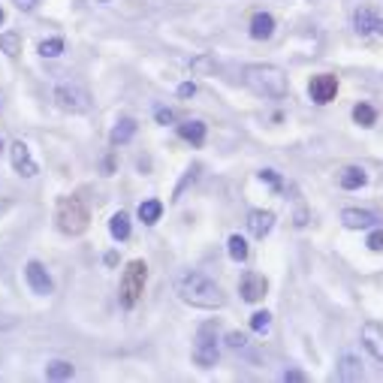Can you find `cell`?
I'll return each instance as SVG.
<instances>
[{"label": "cell", "mask_w": 383, "mask_h": 383, "mask_svg": "<svg viewBox=\"0 0 383 383\" xmlns=\"http://www.w3.org/2000/svg\"><path fill=\"white\" fill-rule=\"evenodd\" d=\"M362 344H365V350L378 359V362H383V323L369 320V323L362 326Z\"/></svg>", "instance_id": "10"}, {"label": "cell", "mask_w": 383, "mask_h": 383, "mask_svg": "<svg viewBox=\"0 0 383 383\" xmlns=\"http://www.w3.org/2000/svg\"><path fill=\"white\" fill-rule=\"evenodd\" d=\"M227 251H229V259H235V263H244V259H248V242H244L242 235H229Z\"/></svg>", "instance_id": "23"}, {"label": "cell", "mask_w": 383, "mask_h": 383, "mask_svg": "<svg viewBox=\"0 0 383 383\" xmlns=\"http://www.w3.org/2000/svg\"><path fill=\"white\" fill-rule=\"evenodd\" d=\"M284 380H287V383H302V380H305V374H302V371H296V369H287V371H284Z\"/></svg>", "instance_id": "32"}, {"label": "cell", "mask_w": 383, "mask_h": 383, "mask_svg": "<svg viewBox=\"0 0 383 383\" xmlns=\"http://www.w3.org/2000/svg\"><path fill=\"white\" fill-rule=\"evenodd\" d=\"M0 151H3V139H0Z\"/></svg>", "instance_id": "36"}, {"label": "cell", "mask_w": 383, "mask_h": 383, "mask_svg": "<svg viewBox=\"0 0 383 383\" xmlns=\"http://www.w3.org/2000/svg\"><path fill=\"white\" fill-rule=\"evenodd\" d=\"M0 21H3V10H0Z\"/></svg>", "instance_id": "37"}, {"label": "cell", "mask_w": 383, "mask_h": 383, "mask_svg": "<svg viewBox=\"0 0 383 383\" xmlns=\"http://www.w3.org/2000/svg\"><path fill=\"white\" fill-rule=\"evenodd\" d=\"M251 329H254L257 335H269V329H272V314H269V311L251 314Z\"/></svg>", "instance_id": "26"}, {"label": "cell", "mask_w": 383, "mask_h": 383, "mask_svg": "<svg viewBox=\"0 0 383 383\" xmlns=\"http://www.w3.org/2000/svg\"><path fill=\"white\" fill-rule=\"evenodd\" d=\"M73 374H76V369H73V362H67V359H55V362L45 365V378L49 380H70Z\"/></svg>", "instance_id": "20"}, {"label": "cell", "mask_w": 383, "mask_h": 383, "mask_svg": "<svg viewBox=\"0 0 383 383\" xmlns=\"http://www.w3.org/2000/svg\"><path fill=\"white\" fill-rule=\"evenodd\" d=\"M259 178H263V181H269V185H272L275 190H281V175L275 172V170H263V172H259Z\"/></svg>", "instance_id": "30"}, {"label": "cell", "mask_w": 383, "mask_h": 383, "mask_svg": "<svg viewBox=\"0 0 383 383\" xmlns=\"http://www.w3.org/2000/svg\"><path fill=\"white\" fill-rule=\"evenodd\" d=\"M227 347L244 350V347H248V335H244V332H229V335H227Z\"/></svg>", "instance_id": "29"}, {"label": "cell", "mask_w": 383, "mask_h": 383, "mask_svg": "<svg viewBox=\"0 0 383 383\" xmlns=\"http://www.w3.org/2000/svg\"><path fill=\"white\" fill-rule=\"evenodd\" d=\"M194 94H196L194 82H185V85H178V97H194Z\"/></svg>", "instance_id": "33"}, {"label": "cell", "mask_w": 383, "mask_h": 383, "mask_svg": "<svg viewBox=\"0 0 383 383\" xmlns=\"http://www.w3.org/2000/svg\"><path fill=\"white\" fill-rule=\"evenodd\" d=\"M365 244H369L371 251H383V229H378V233H371V235H369V242H365Z\"/></svg>", "instance_id": "31"}, {"label": "cell", "mask_w": 383, "mask_h": 383, "mask_svg": "<svg viewBox=\"0 0 383 383\" xmlns=\"http://www.w3.org/2000/svg\"><path fill=\"white\" fill-rule=\"evenodd\" d=\"M40 55H43V58H58V55H64V40H60V36L43 40V43H40Z\"/></svg>", "instance_id": "27"}, {"label": "cell", "mask_w": 383, "mask_h": 383, "mask_svg": "<svg viewBox=\"0 0 383 383\" xmlns=\"http://www.w3.org/2000/svg\"><path fill=\"white\" fill-rule=\"evenodd\" d=\"M242 76H244V85L254 91V94L281 100V97H287V91H290L287 73L281 70V67H272V64H251V67H244Z\"/></svg>", "instance_id": "2"}, {"label": "cell", "mask_w": 383, "mask_h": 383, "mask_svg": "<svg viewBox=\"0 0 383 383\" xmlns=\"http://www.w3.org/2000/svg\"><path fill=\"white\" fill-rule=\"evenodd\" d=\"M25 278H27V287L34 290L36 296H49V293H55L51 275L45 272V266L40 263V259H27V266H25Z\"/></svg>", "instance_id": "7"}, {"label": "cell", "mask_w": 383, "mask_h": 383, "mask_svg": "<svg viewBox=\"0 0 383 383\" xmlns=\"http://www.w3.org/2000/svg\"><path fill=\"white\" fill-rule=\"evenodd\" d=\"M145 281H148V266L142 263V259H130L124 275H121V308L133 311L136 305H139V299L145 293Z\"/></svg>", "instance_id": "4"}, {"label": "cell", "mask_w": 383, "mask_h": 383, "mask_svg": "<svg viewBox=\"0 0 383 383\" xmlns=\"http://www.w3.org/2000/svg\"><path fill=\"white\" fill-rule=\"evenodd\" d=\"M160 214H163V202H160V199H145L139 205V220L145 227H154L160 220Z\"/></svg>", "instance_id": "18"}, {"label": "cell", "mask_w": 383, "mask_h": 383, "mask_svg": "<svg viewBox=\"0 0 383 383\" xmlns=\"http://www.w3.org/2000/svg\"><path fill=\"white\" fill-rule=\"evenodd\" d=\"M10 157H12V170L21 175V178H34L36 172H40V166H36V160L30 157V148L25 142H12L10 145Z\"/></svg>", "instance_id": "8"}, {"label": "cell", "mask_w": 383, "mask_h": 383, "mask_svg": "<svg viewBox=\"0 0 383 383\" xmlns=\"http://www.w3.org/2000/svg\"><path fill=\"white\" fill-rule=\"evenodd\" d=\"M220 356V344H218V326L214 323H202L194 341V362L199 369H211Z\"/></svg>", "instance_id": "5"}, {"label": "cell", "mask_w": 383, "mask_h": 383, "mask_svg": "<svg viewBox=\"0 0 383 383\" xmlns=\"http://www.w3.org/2000/svg\"><path fill=\"white\" fill-rule=\"evenodd\" d=\"M175 293L185 305H194V308H205V311H218L227 305L224 290L214 284L211 278L199 272H185L178 281H175Z\"/></svg>", "instance_id": "1"}, {"label": "cell", "mask_w": 383, "mask_h": 383, "mask_svg": "<svg viewBox=\"0 0 383 383\" xmlns=\"http://www.w3.org/2000/svg\"><path fill=\"white\" fill-rule=\"evenodd\" d=\"M55 100L64 112H88L91 106V94L82 85H58Z\"/></svg>", "instance_id": "6"}, {"label": "cell", "mask_w": 383, "mask_h": 383, "mask_svg": "<svg viewBox=\"0 0 383 383\" xmlns=\"http://www.w3.org/2000/svg\"><path fill=\"white\" fill-rule=\"evenodd\" d=\"M308 94H311V100L317 106H326V103H332L335 100V94H338V79L335 76H314L311 79V85H308Z\"/></svg>", "instance_id": "9"}, {"label": "cell", "mask_w": 383, "mask_h": 383, "mask_svg": "<svg viewBox=\"0 0 383 383\" xmlns=\"http://www.w3.org/2000/svg\"><path fill=\"white\" fill-rule=\"evenodd\" d=\"M353 121H356L359 127H374V121H378V112H374L369 103H356L353 106Z\"/></svg>", "instance_id": "25"}, {"label": "cell", "mask_w": 383, "mask_h": 383, "mask_svg": "<svg viewBox=\"0 0 383 383\" xmlns=\"http://www.w3.org/2000/svg\"><path fill=\"white\" fill-rule=\"evenodd\" d=\"M154 118H157V124H175V112L170 106H154Z\"/></svg>", "instance_id": "28"}, {"label": "cell", "mask_w": 383, "mask_h": 383, "mask_svg": "<svg viewBox=\"0 0 383 383\" xmlns=\"http://www.w3.org/2000/svg\"><path fill=\"white\" fill-rule=\"evenodd\" d=\"M275 34V19L269 12H257L254 19H251V36L254 40H269Z\"/></svg>", "instance_id": "17"}, {"label": "cell", "mask_w": 383, "mask_h": 383, "mask_svg": "<svg viewBox=\"0 0 383 383\" xmlns=\"http://www.w3.org/2000/svg\"><path fill=\"white\" fill-rule=\"evenodd\" d=\"M15 3H19V10H25V12H30L36 6V0H15Z\"/></svg>", "instance_id": "34"}, {"label": "cell", "mask_w": 383, "mask_h": 383, "mask_svg": "<svg viewBox=\"0 0 383 383\" xmlns=\"http://www.w3.org/2000/svg\"><path fill=\"white\" fill-rule=\"evenodd\" d=\"M0 51H3V55H10V58H15L21 51V36L15 34V30L0 34Z\"/></svg>", "instance_id": "24"}, {"label": "cell", "mask_w": 383, "mask_h": 383, "mask_svg": "<svg viewBox=\"0 0 383 383\" xmlns=\"http://www.w3.org/2000/svg\"><path fill=\"white\" fill-rule=\"evenodd\" d=\"M12 326H15L12 317H0V332H3V329H12Z\"/></svg>", "instance_id": "35"}, {"label": "cell", "mask_w": 383, "mask_h": 383, "mask_svg": "<svg viewBox=\"0 0 383 383\" xmlns=\"http://www.w3.org/2000/svg\"><path fill=\"white\" fill-rule=\"evenodd\" d=\"M353 27H356V34H362V36L383 34V15H378L374 10H356L353 12Z\"/></svg>", "instance_id": "12"}, {"label": "cell", "mask_w": 383, "mask_h": 383, "mask_svg": "<svg viewBox=\"0 0 383 383\" xmlns=\"http://www.w3.org/2000/svg\"><path fill=\"white\" fill-rule=\"evenodd\" d=\"M335 378L338 380H347V383H356L362 380V362H359V356H341L338 359V369H335Z\"/></svg>", "instance_id": "15"}, {"label": "cell", "mask_w": 383, "mask_h": 383, "mask_svg": "<svg viewBox=\"0 0 383 383\" xmlns=\"http://www.w3.org/2000/svg\"><path fill=\"white\" fill-rule=\"evenodd\" d=\"M378 214L374 211H365V209H344L341 211V224L347 229H371L378 224Z\"/></svg>", "instance_id": "13"}, {"label": "cell", "mask_w": 383, "mask_h": 383, "mask_svg": "<svg viewBox=\"0 0 383 383\" xmlns=\"http://www.w3.org/2000/svg\"><path fill=\"white\" fill-rule=\"evenodd\" d=\"M365 181H369V175H365V170H359V166H350V170L341 172L344 190H359V187H365Z\"/></svg>", "instance_id": "21"}, {"label": "cell", "mask_w": 383, "mask_h": 383, "mask_svg": "<svg viewBox=\"0 0 383 383\" xmlns=\"http://www.w3.org/2000/svg\"><path fill=\"white\" fill-rule=\"evenodd\" d=\"M178 136L185 142L194 145V148H199V145L205 142V124H202V121H181V124H178Z\"/></svg>", "instance_id": "16"}, {"label": "cell", "mask_w": 383, "mask_h": 383, "mask_svg": "<svg viewBox=\"0 0 383 383\" xmlns=\"http://www.w3.org/2000/svg\"><path fill=\"white\" fill-rule=\"evenodd\" d=\"M55 220H58V229L64 235H82L91 224L88 205L82 202L79 196H60L58 209H55Z\"/></svg>", "instance_id": "3"}, {"label": "cell", "mask_w": 383, "mask_h": 383, "mask_svg": "<svg viewBox=\"0 0 383 383\" xmlns=\"http://www.w3.org/2000/svg\"><path fill=\"white\" fill-rule=\"evenodd\" d=\"M242 299L244 302H259V299L266 296V290H269V281L263 278V275H257V272H248L242 278Z\"/></svg>", "instance_id": "11"}, {"label": "cell", "mask_w": 383, "mask_h": 383, "mask_svg": "<svg viewBox=\"0 0 383 383\" xmlns=\"http://www.w3.org/2000/svg\"><path fill=\"white\" fill-rule=\"evenodd\" d=\"M109 233H112V239H115V242H127V239H130V218H127V211L112 214V220H109Z\"/></svg>", "instance_id": "19"}, {"label": "cell", "mask_w": 383, "mask_h": 383, "mask_svg": "<svg viewBox=\"0 0 383 383\" xmlns=\"http://www.w3.org/2000/svg\"><path fill=\"white\" fill-rule=\"evenodd\" d=\"M133 133H136V121H133V118H121L118 127L112 130L109 139H112V145H124V142L133 139Z\"/></svg>", "instance_id": "22"}, {"label": "cell", "mask_w": 383, "mask_h": 383, "mask_svg": "<svg viewBox=\"0 0 383 383\" xmlns=\"http://www.w3.org/2000/svg\"><path fill=\"white\" fill-rule=\"evenodd\" d=\"M275 227V214L272 211H263V209H254L248 214V229L254 239H266Z\"/></svg>", "instance_id": "14"}]
</instances>
